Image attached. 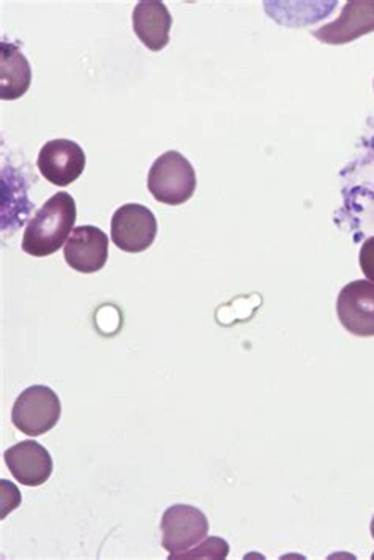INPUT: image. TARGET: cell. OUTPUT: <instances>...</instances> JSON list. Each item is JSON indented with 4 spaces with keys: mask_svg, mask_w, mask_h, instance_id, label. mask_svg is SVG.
Returning a JSON list of instances; mask_svg holds the SVG:
<instances>
[{
    "mask_svg": "<svg viewBox=\"0 0 374 560\" xmlns=\"http://www.w3.org/2000/svg\"><path fill=\"white\" fill-rule=\"evenodd\" d=\"M77 202L69 192H56L28 221L23 252L34 258L55 255L69 241L77 221Z\"/></svg>",
    "mask_w": 374,
    "mask_h": 560,
    "instance_id": "obj_1",
    "label": "cell"
},
{
    "mask_svg": "<svg viewBox=\"0 0 374 560\" xmlns=\"http://www.w3.org/2000/svg\"><path fill=\"white\" fill-rule=\"evenodd\" d=\"M148 188L162 205H185L196 190L194 166L177 151L163 153L149 171Z\"/></svg>",
    "mask_w": 374,
    "mask_h": 560,
    "instance_id": "obj_2",
    "label": "cell"
},
{
    "mask_svg": "<svg viewBox=\"0 0 374 560\" xmlns=\"http://www.w3.org/2000/svg\"><path fill=\"white\" fill-rule=\"evenodd\" d=\"M227 555H230V545L226 541L222 540V538H209L204 544L199 545L198 548L190 549V551L177 556L176 559H224Z\"/></svg>",
    "mask_w": 374,
    "mask_h": 560,
    "instance_id": "obj_13",
    "label": "cell"
},
{
    "mask_svg": "<svg viewBox=\"0 0 374 560\" xmlns=\"http://www.w3.org/2000/svg\"><path fill=\"white\" fill-rule=\"evenodd\" d=\"M38 170L49 184L69 187L81 177L85 167V153L70 139H52L38 153Z\"/></svg>",
    "mask_w": 374,
    "mask_h": 560,
    "instance_id": "obj_6",
    "label": "cell"
},
{
    "mask_svg": "<svg viewBox=\"0 0 374 560\" xmlns=\"http://www.w3.org/2000/svg\"><path fill=\"white\" fill-rule=\"evenodd\" d=\"M62 406L56 392L45 385L28 387L14 401V427L27 436L38 438L59 423Z\"/></svg>",
    "mask_w": 374,
    "mask_h": 560,
    "instance_id": "obj_3",
    "label": "cell"
},
{
    "mask_svg": "<svg viewBox=\"0 0 374 560\" xmlns=\"http://www.w3.org/2000/svg\"><path fill=\"white\" fill-rule=\"evenodd\" d=\"M374 32V0H351L332 23L313 31L326 45H347Z\"/></svg>",
    "mask_w": 374,
    "mask_h": 560,
    "instance_id": "obj_8",
    "label": "cell"
},
{
    "mask_svg": "<svg viewBox=\"0 0 374 560\" xmlns=\"http://www.w3.org/2000/svg\"><path fill=\"white\" fill-rule=\"evenodd\" d=\"M173 16L160 0H142L133 10V31L145 48L162 51L170 43Z\"/></svg>",
    "mask_w": 374,
    "mask_h": 560,
    "instance_id": "obj_11",
    "label": "cell"
},
{
    "mask_svg": "<svg viewBox=\"0 0 374 560\" xmlns=\"http://www.w3.org/2000/svg\"><path fill=\"white\" fill-rule=\"evenodd\" d=\"M372 535H373V538H374V518L372 521Z\"/></svg>",
    "mask_w": 374,
    "mask_h": 560,
    "instance_id": "obj_15",
    "label": "cell"
},
{
    "mask_svg": "<svg viewBox=\"0 0 374 560\" xmlns=\"http://www.w3.org/2000/svg\"><path fill=\"white\" fill-rule=\"evenodd\" d=\"M337 315L349 334L374 337V283L358 280L341 289Z\"/></svg>",
    "mask_w": 374,
    "mask_h": 560,
    "instance_id": "obj_7",
    "label": "cell"
},
{
    "mask_svg": "<svg viewBox=\"0 0 374 560\" xmlns=\"http://www.w3.org/2000/svg\"><path fill=\"white\" fill-rule=\"evenodd\" d=\"M14 479L24 487H42L52 474V458L42 444L23 441L3 453Z\"/></svg>",
    "mask_w": 374,
    "mask_h": 560,
    "instance_id": "obj_10",
    "label": "cell"
},
{
    "mask_svg": "<svg viewBox=\"0 0 374 560\" xmlns=\"http://www.w3.org/2000/svg\"><path fill=\"white\" fill-rule=\"evenodd\" d=\"M159 233L155 215L141 205H125L114 212L112 238L117 248L127 253H142L151 248Z\"/></svg>",
    "mask_w": 374,
    "mask_h": 560,
    "instance_id": "obj_5",
    "label": "cell"
},
{
    "mask_svg": "<svg viewBox=\"0 0 374 560\" xmlns=\"http://www.w3.org/2000/svg\"><path fill=\"white\" fill-rule=\"evenodd\" d=\"M32 82V70L26 56L10 43L0 45V96L2 100L21 98Z\"/></svg>",
    "mask_w": 374,
    "mask_h": 560,
    "instance_id": "obj_12",
    "label": "cell"
},
{
    "mask_svg": "<svg viewBox=\"0 0 374 560\" xmlns=\"http://www.w3.org/2000/svg\"><path fill=\"white\" fill-rule=\"evenodd\" d=\"M163 548L170 552V559L190 551L201 544L209 534L208 516L191 505H173L163 515Z\"/></svg>",
    "mask_w": 374,
    "mask_h": 560,
    "instance_id": "obj_4",
    "label": "cell"
},
{
    "mask_svg": "<svg viewBox=\"0 0 374 560\" xmlns=\"http://www.w3.org/2000/svg\"><path fill=\"white\" fill-rule=\"evenodd\" d=\"M359 262H361V269L366 280L374 283V235L366 238L365 244L362 245Z\"/></svg>",
    "mask_w": 374,
    "mask_h": 560,
    "instance_id": "obj_14",
    "label": "cell"
},
{
    "mask_svg": "<svg viewBox=\"0 0 374 560\" xmlns=\"http://www.w3.org/2000/svg\"><path fill=\"white\" fill-rule=\"evenodd\" d=\"M373 559H374V555H373Z\"/></svg>",
    "mask_w": 374,
    "mask_h": 560,
    "instance_id": "obj_16",
    "label": "cell"
},
{
    "mask_svg": "<svg viewBox=\"0 0 374 560\" xmlns=\"http://www.w3.org/2000/svg\"><path fill=\"white\" fill-rule=\"evenodd\" d=\"M63 256L71 269L77 272H100L108 262V235L95 226L74 228L63 246Z\"/></svg>",
    "mask_w": 374,
    "mask_h": 560,
    "instance_id": "obj_9",
    "label": "cell"
}]
</instances>
